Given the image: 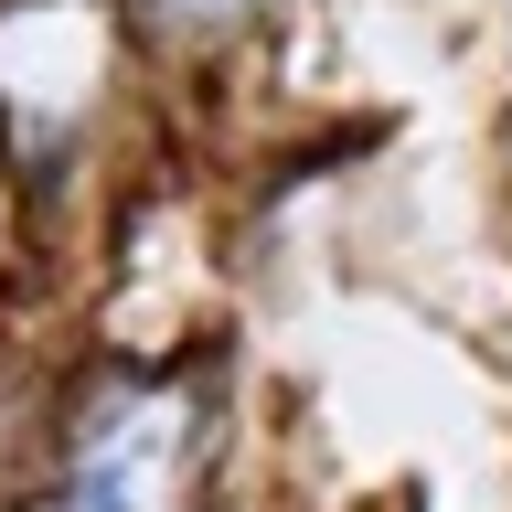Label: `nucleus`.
Listing matches in <instances>:
<instances>
[{"mask_svg":"<svg viewBox=\"0 0 512 512\" xmlns=\"http://www.w3.org/2000/svg\"><path fill=\"white\" fill-rule=\"evenodd\" d=\"M182 448H192V416L171 395H128L107 427H86L64 512H171L182 502Z\"/></svg>","mask_w":512,"mask_h":512,"instance_id":"1","label":"nucleus"},{"mask_svg":"<svg viewBox=\"0 0 512 512\" xmlns=\"http://www.w3.org/2000/svg\"><path fill=\"white\" fill-rule=\"evenodd\" d=\"M192 22H235V11H256V0H182Z\"/></svg>","mask_w":512,"mask_h":512,"instance_id":"2","label":"nucleus"}]
</instances>
